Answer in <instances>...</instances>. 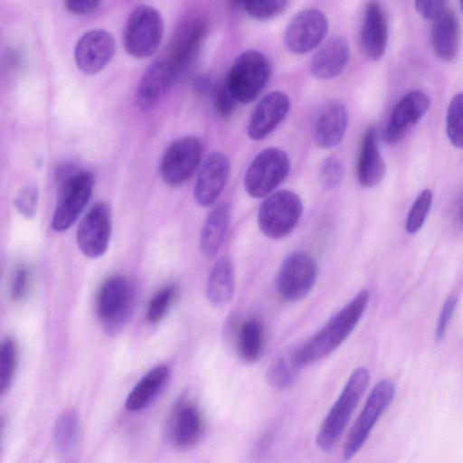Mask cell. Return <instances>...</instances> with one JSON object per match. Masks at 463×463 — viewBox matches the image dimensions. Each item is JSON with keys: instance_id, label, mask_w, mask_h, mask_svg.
I'll return each instance as SVG.
<instances>
[{"instance_id": "obj_18", "label": "cell", "mask_w": 463, "mask_h": 463, "mask_svg": "<svg viewBox=\"0 0 463 463\" xmlns=\"http://www.w3.org/2000/svg\"><path fill=\"white\" fill-rule=\"evenodd\" d=\"M203 420L197 405L182 399L174 407L167 424L170 441L179 449L196 445L203 434Z\"/></svg>"}, {"instance_id": "obj_4", "label": "cell", "mask_w": 463, "mask_h": 463, "mask_svg": "<svg viewBox=\"0 0 463 463\" xmlns=\"http://www.w3.org/2000/svg\"><path fill=\"white\" fill-rule=\"evenodd\" d=\"M93 185L94 176L90 171H62L58 199L51 222L53 231L64 232L75 222L91 196Z\"/></svg>"}, {"instance_id": "obj_16", "label": "cell", "mask_w": 463, "mask_h": 463, "mask_svg": "<svg viewBox=\"0 0 463 463\" xmlns=\"http://www.w3.org/2000/svg\"><path fill=\"white\" fill-rule=\"evenodd\" d=\"M430 106V97L421 90H415L403 95L394 106L385 127V142L390 145L399 143L407 130L426 114Z\"/></svg>"}, {"instance_id": "obj_14", "label": "cell", "mask_w": 463, "mask_h": 463, "mask_svg": "<svg viewBox=\"0 0 463 463\" xmlns=\"http://www.w3.org/2000/svg\"><path fill=\"white\" fill-rule=\"evenodd\" d=\"M111 234V213L104 202L94 203L81 220L76 234L80 250L88 258L103 256Z\"/></svg>"}, {"instance_id": "obj_15", "label": "cell", "mask_w": 463, "mask_h": 463, "mask_svg": "<svg viewBox=\"0 0 463 463\" xmlns=\"http://www.w3.org/2000/svg\"><path fill=\"white\" fill-rule=\"evenodd\" d=\"M115 53L113 36L104 29L85 32L77 41L74 60L78 68L86 74L99 72Z\"/></svg>"}, {"instance_id": "obj_46", "label": "cell", "mask_w": 463, "mask_h": 463, "mask_svg": "<svg viewBox=\"0 0 463 463\" xmlns=\"http://www.w3.org/2000/svg\"><path fill=\"white\" fill-rule=\"evenodd\" d=\"M459 5H460V7H461V10L463 11V1H460Z\"/></svg>"}, {"instance_id": "obj_11", "label": "cell", "mask_w": 463, "mask_h": 463, "mask_svg": "<svg viewBox=\"0 0 463 463\" xmlns=\"http://www.w3.org/2000/svg\"><path fill=\"white\" fill-rule=\"evenodd\" d=\"M394 396L393 384L386 380L375 384L355 420L344 446L345 459L352 458L364 446L374 424Z\"/></svg>"}, {"instance_id": "obj_42", "label": "cell", "mask_w": 463, "mask_h": 463, "mask_svg": "<svg viewBox=\"0 0 463 463\" xmlns=\"http://www.w3.org/2000/svg\"><path fill=\"white\" fill-rule=\"evenodd\" d=\"M457 300L455 296H450L447 298L442 307L436 329V338L439 341L443 338L446 333L448 325L457 306Z\"/></svg>"}, {"instance_id": "obj_1", "label": "cell", "mask_w": 463, "mask_h": 463, "mask_svg": "<svg viewBox=\"0 0 463 463\" xmlns=\"http://www.w3.org/2000/svg\"><path fill=\"white\" fill-rule=\"evenodd\" d=\"M369 297L368 290L360 291L317 333L296 349L295 359L299 367L312 364L326 357L345 342L362 318Z\"/></svg>"}, {"instance_id": "obj_34", "label": "cell", "mask_w": 463, "mask_h": 463, "mask_svg": "<svg viewBox=\"0 0 463 463\" xmlns=\"http://www.w3.org/2000/svg\"><path fill=\"white\" fill-rule=\"evenodd\" d=\"M175 286L171 284L165 286L152 297L146 310V320L150 324H156L165 317L175 299Z\"/></svg>"}, {"instance_id": "obj_38", "label": "cell", "mask_w": 463, "mask_h": 463, "mask_svg": "<svg viewBox=\"0 0 463 463\" xmlns=\"http://www.w3.org/2000/svg\"><path fill=\"white\" fill-rule=\"evenodd\" d=\"M38 199L39 190L37 185L33 183L27 184L16 194L14 205L21 215L32 219L37 210Z\"/></svg>"}, {"instance_id": "obj_12", "label": "cell", "mask_w": 463, "mask_h": 463, "mask_svg": "<svg viewBox=\"0 0 463 463\" xmlns=\"http://www.w3.org/2000/svg\"><path fill=\"white\" fill-rule=\"evenodd\" d=\"M207 31L208 22L202 15H194L186 19L176 30L164 59L169 63L177 78L196 58Z\"/></svg>"}, {"instance_id": "obj_32", "label": "cell", "mask_w": 463, "mask_h": 463, "mask_svg": "<svg viewBox=\"0 0 463 463\" xmlns=\"http://www.w3.org/2000/svg\"><path fill=\"white\" fill-rule=\"evenodd\" d=\"M446 131L450 143L463 148V92L456 94L449 104Z\"/></svg>"}, {"instance_id": "obj_44", "label": "cell", "mask_w": 463, "mask_h": 463, "mask_svg": "<svg viewBox=\"0 0 463 463\" xmlns=\"http://www.w3.org/2000/svg\"><path fill=\"white\" fill-rule=\"evenodd\" d=\"M194 88L200 94H205L208 91H213V87L211 84V80L207 76H199L194 82Z\"/></svg>"}, {"instance_id": "obj_29", "label": "cell", "mask_w": 463, "mask_h": 463, "mask_svg": "<svg viewBox=\"0 0 463 463\" xmlns=\"http://www.w3.org/2000/svg\"><path fill=\"white\" fill-rule=\"evenodd\" d=\"M263 326L256 318H249L241 326L238 333V353L241 359L253 363L260 359L264 348Z\"/></svg>"}, {"instance_id": "obj_26", "label": "cell", "mask_w": 463, "mask_h": 463, "mask_svg": "<svg viewBox=\"0 0 463 463\" xmlns=\"http://www.w3.org/2000/svg\"><path fill=\"white\" fill-rule=\"evenodd\" d=\"M231 205L222 202L209 213L203 225L199 247L207 258L215 256L222 247L231 222Z\"/></svg>"}, {"instance_id": "obj_19", "label": "cell", "mask_w": 463, "mask_h": 463, "mask_svg": "<svg viewBox=\"0 0 463 463\" xmlns=\"http://www.w3.org/2000/svg\"><path fill=\"white\" fill-rule=\"evenodd\" d=\"M348 111L344 103L328 100L317 110L312 123V137L317 146L331 148L343 139L348 126Z\"/></svg>"}, {"instance_id": "obj_22", "label": "cell", "mask_w": 463, "mask_h": 463, "mask_svg": "<svg viewBox=\"0 0 463 463\" xmlns=\"http://www.w3.org/2000/svg\"><path fill=\"white\" fill-rule=\"evenodd\" d=\"M388 24L385 12L380 3L372 1L366 5L362 31L361 44L365 55L373 60H380L386 50Z\"/></svg>"}, {"instance_id": "obj_10", "label": "cell", "mask_w": 463, "mask_h": 463, "mask_svg": "<svg viewBox=\"0 0 463 463\" xmlns=\"http://www.w3.org/2000/svg\"><path fill=\"white\" fill-rule=\"evenodd\" d=\"M202 142L184 136L175 140L164 153L159 172L164 182L179 186L187 182L198 168L203 156Z\"/></svg>"}, {"instance_id": "obj_39", "label": "cell", "mask_w": 463, "mask_h": 463, "mask_svg": "<svg viewBox=\"0 0 463 463\" xmlns=\"http://www.w3.org/2000/svg\"><path fill=\"white\" fill-rule=\"evenodd\" d=\"M344 168L341 161L334 156L327 157L320 166L318 179L321 187L330 190L342 180Z\"/></svg>"}, {"instance_id": "obj_36", "label": "cell", "mask_w": 463, "mask_h": 463, "mask_svg": "<svg viewBox=\"0 0 463 463\" xmlns=\"http://www.w3.org/2000/svg\"><path fill=\"white\" fill-rule=\"evenodd\" d=\"M288 5L285 0L246 1L243 9L253 19L258 21L270 20L285 11Z\"/></svg>"}, {"instance_id": "obj_3", "label": "cell", "mask_w": 463, "mask_h": 463, "mask_svg": "<svg viewBox=\"0 0 463 463\" xmlns=\"http://www.w3.org/2000/svg\"><path fill=\"white\" fill-rule=\"evenodd\" d=\"M136 286L128 277L115 275L101 285L97 297V313L103 330L117 334L129 318L136 303Z\"/></svg>"}, {"instance_id": "obj_17", "label": "cell", "mask_w": 463, "mask_h": 463, "mask_svg": "<svg viewBox=\"0 0 463 463\" xmlns=\"http://www.w3.org/2000/svg\"><path fill=\"white\" fill-rule=\"evenodd\" d=\"M229 158L213 152L203 160L194 187V197L202 207L213 205L222 194L230 174Z\"/></svg>"}, {"instance_id": "obj_9", "label": "cell", "mask_w": 463, "mask_h": 463, "mask_svg": "<svg viewBox=\"0 0 463 463\" xmlns=\"http://www.w3.org/2000/svg\"><path fill=\"white\" fill-rule=\"evenodd\" d=\"M316 260L307 253L295 251L282 261L277 277L276 289L286 301L304 299L313 289L317 278Z\"/></svg>"}, {"instance_id": "obj_8", "label": "cell", "mask_w": 463, "mask_h": 463, "mask_svg": "<svg viewBox=\"0 0 463 463\" xmlns=\"http://www.w3.org/2000/svg\"><path fill=\"white\" fill-rule=\"evenodd\" d=\"M289 169L290 160L283 150L267 147L249 165L243 179L244 188L251 197L263 198L282 183Z\"/></svg>"}, {"instance_id": "obj_43", "label": "cell", "mask_w": 463, "mask_h": 463, "mask_svg": "<svg viewBox=\"0 0 463 463\" xmlns=\"http://www.w3.org/2000/svg\"><path fill=\"white\" fill-rule=\"evenodd\" d=\"M99 5V2L95 0H71L64 3V6L68 11L78 14H89L95 10Z\"/></svg>"}, {"instance_id": "obj_28", "label": "cell", "mask_w": 463, "mask_h": 463, "mask_svg": "<svg viewBox=\"0 0 463 463\" xmlns=\"http://www.w3.org/2000/svg\"><path fill=\"white\" fill-rule=\"evenodd\" d=\"M169 374L165 365H157L147 372L128 394L126 408L137 411L146 407L165 386Z\"/></svg>"}, {"instance_id": "obj_7", "label": "cell", "mask_w": 463, "mask_h": 463, "mask_svg": "<svg viewBox=\"0 0 463 463\" xmlns=\"http://www.w3.org/2000/svg\"><path fill=\"white\" fill-rule=\"evenodd\" d=\"M164 34L161 14L149 5H138L130 13L124 30L126 52L136 58L156 52Z\"/></svg>"}, {"instance_id": "obj_35", "label": "cell", "mask_w": 463, "mask_h": 463, "mask_svg": "<svg viewBox=\"0 0 463 463\" xmlns=\"http://www.w3.org/2000/svg\"><path fill=\"white\" fill-rule=\"evenodd\" d=\"M432 193L425 189L415 199L408 213L405 229L409 233L417 232L424 223L430 210Z\"/></svg>"}, {"instance_id": "obj_27", "label": "cell", "mask_w": 463, "mask_h": 463, "mask_svg": "<svg viewBox=\"0 0 463 463\" xmlns=\"http://www.w3.org/2000/svg\"><path fill=\"white\" fill-rule=\"evenodd\" d=\"M234 288L232 263L228 258H220L213 265L207 278V298L215 307L225 306L232 299Z\"/></svg>"}, {"instance_id": "obj_37", "label": "cell", "mask_w": 463, "mask_h": 463, "mask_svg": "<svg viewBox=\"0 0 463 463\" xmlns=\"http://www.w3.org/2000/svg\"><path fill=\"white\" fill-rule=\"evenodd\" d=\"M212 97L213 109L220 117L228 118L233 113L238 101L226 78L213 86Z\"/></svg>"}, {"instance_id": "obj_45", "label": "cell", "mask_w": 463, "mask_h": 463, "mask_svg": "<svg viewBox=\"0 0 463 463\" xmlns=\"http://www.w3.org/2000/svg\"><path fill=\"white\" fill-rule=\"evenodd\" d=\"M458 217H459L460 222L463 224V205L460 207V210L458 213Z\"/></svg>"}, {"instance_id": "obj_20", "label": "cell", "mask_w": 463, "mask_h": 463, "mask_svg": "<svg viewBox=\"0 0 463 463\" xmlns=\"http://www.w3.org/2000/svg\"><path fill=\"white\" fill-rule=\"evenodd\" d=\"M290 109V99L283 91L265 95L256 105L248 125V136L261 140L269 135L285 118Z\"/></svg>"}, {"instance_id": "obj_6", "label": "cell", "mask_w": 463, "mask_h": 463, "mask_svg": "<svg viewBox=\"0 0 463 463\" xmlns=\"http://www.w3.org/2000/svg\"><path fill=\"white\" fill-rule=\"evenodd\" d=\"M301 198L290 190H279L260 203L258 225L269 239L279 240L288 236L297 226L303 213Z\"/></svg>"}, {"instance_id": "obj_24", "label": "cell", "mask_w": 463, "mask_h": 463, "mask_svg": "<svg viewBox=\"0 0 463 463\" xmlns=\"http://www.w3.org/2000/svg\"><path fill=\"white\" fill-rule=\"evenodd\" d=\"M385 174V164L380 152L376 130L368 128L362 137L356 175L363 187L377 185Z\"/></svg>"}, {"instance_id": "obj_25", "label": "cell", "mask_w": 463, "mask_h": 463, "mask_svg": "<svg viewBox=\"0 0 463 463\" xmlns=\"http://www.w3.org/2000/svg\"><path fill=\"white\" fill-rule=\"evenodd\" d=\"M430 41L434 52L440 60L451 61L457 57L460 28L457 15L450 8L432 21Z\"/></svg>"}, {"instance_id": "obj_13", "label": "cell", "mask_w": 463, "mask_h": 463, "mask_svg": "<svg viewBox=\"0 0 463 463\" xmlns=\"http://www.w3.org/2000/svg\"><path fill=\"white\" fill-rule=\"evenodd\" d=\"M327 30L328 21L322 11L305 9L296 14L288 24L283 43L290 52L304 54L323 42Z\"/></svg>"}, {"instance_id": "obj_30", "label": "cell", "mask_w": 463, "mask_h": 463, "mask_svg": "<svg viewBox=\"0 0 463 463\" xmlns=\"http://www.w3.org/2000/svg\"><path fill=\"white\" fill-rule=\"evenodd\" d=\"M296 349L288 350L277 356L269 364L266 377L268 383L278 390L288 388L295 381L300 368L295 359Z\"/></svg>"}, {"instance_id": "obj_5", "label": "cell", "mask_w": 463, "mask_h": 463, "mask_svg": "<svg viewBox=\"0 0 463 463\" xmlns=\"http://www.w3.org/2000/svg\"><path fill=\"white\" fill-rule=\"evenodd\" d=\"M271 71V63L265 54L247 50L233 61L226 80L237 101L247 104L262 92Z\"/></svg>"}, {"instance_id": "obj_40", "label": "cell", "mask_w": 463, "mask_h": 463, "mask_svg": "<svg viewBox=\"0 0 463 463\" xmlns=\"http://www.w3.org/2000/svg\"><path fill=\"white\" fill-rule=\"evenodd\" d=\"M30 273L25 266L19 267L12 279L11 297L14 300L23 299L29 288Z\"/></svg>"}, {"instance_id": "obj_23", "label": "cell", "mask_w": 463, "mask_h": 463, "mask_svg": "<svg viewBox=\"0 0 463 463\" xmlns=\"http://www.w3.org/2000/svg\"><path fill=\"white\" fill-rule=\"evenodd\" d=\"M349 56V45L345 38L334 35L314 54L310 64L311 72L319 80H331L345 70Z\"/></svg>"}, {"instance_id": "obj_21", "label": "cell", "mask_w": 463, "mask_h": 463, "mask_svg": "<svg viewBox=\"0 0 463 463\" xmlns=\"http://www.w3.org/2000/svg\"><path fill=\"white\" fill-rule=\"evenodd\" d=\"M177 76L165 59L155 61L144 71L136 91V102L144 110L154 109Z\"/></svg>"}, {"instance_id": "obj_31", "label": "cell", "mask_w": 463, "mask_h": 463, "mask_svg": "<svg viewBox=\"0 0 463 463\" xmlns=\"http://www.w3.org/2000/svg\"><path fill=\"white\" fill-rule=\"evenodd\" d=\"M80 424L77 413L73 410L64 411L57 420L54 438L58 450L61 454L71 452L79 439Z\"/></svg>"}, {"instance_id": "obj_41", "label": "cell", "mask_w": 463, "mask_h": 463, "mask_svg": "<svg viewBox=\"0 0 463 463\" xmlns=\"http://www.w3.org/2000/svg\"><path fill=\"white\" fill-rule=\"evenodd\" d=\"M415 9L423 18L434 21L449 9V3L446 1H416Z\"/></svg>"}, {"instance_id": "obj_33", "label": "cell", "mask_w": 463, "mask_h": 463, "mask_svg": "<svg viewBox=\"0 0 463 463\" xmlns=\"http://www.w3.org/2000/svg\"><path fill=\"white\" fill-rule=\"evenodd\" d=\"M17 362L16 344L6 337L0 347V393L3 395L11 386Z\"/></svg>"}, {"instance_id": "obj_2", "label": "cell", "mask_w": 463, "mask_h": 463, "mask_svg": "<svg viewBox=\"0 0 463 463\" xmlns=\"http://www.w3.org/2000/svg\"><path fill=\"white\" fill-rule=\"evenodd\" d=\"M370 380L366 368H356L347 380L341 394L326 416L317 436L323 450L331 449L340 439Z\"/></svg>"}]
</instances>
